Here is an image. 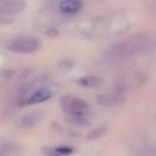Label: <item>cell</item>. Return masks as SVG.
I'll use <instances>...</instances> for the list:
<instances>
[{
  "instance_id": "1",
  "label": "cell",
  "mask_w": 156,
  "mask_h": 156,
  "mask_svg": "<svg viewBox=\"0 0 156 156\" xmlns=\"http://www.w3.org/2000/svg\"><path fill=\"white\" fill-rule=\"evenodd\" d=\"M40 46V42L34 37H25L14 40L8 44L7 48L14 53L30 54L36 51Z\"/></svg>"
},
{
  "instance_id": "2",
  "label": "cell",
  "mask_w": 156,
  "mask_h": 156,
  "mask_svg": "<svg viewBox=\"0 0 156 156\" xmlns=\"http://www.w3.org/2000/svg\"><path fill=\"white\" fill-rule=\"evenodd\" d=\"M27 6V3L23 0H0V15L19 13Z\"/></svg>"
},
{
  "instance_id": "3",
  "label": "cell",
  "mask_w": 156,
  "mask_h": 156,
  "mask_svg": "<svg viewBox=\"0 0 156 156\" xmlns=\"http://www.w3.org/2000/svg\"><path fill=\"white\" fill-rule=\"evenodd\" d=\"M42 116V112L39 111H33L27 113L16 121V126L22 129L32 128L40 122Z\"/></svg>"
},
{
  "instance_id": "4",
  "label": "cell",
  "mask_w": 156,
  "mask_h": 156,
  "mask_svg": "<svg viewBox=\"0 0 156 156\" xmlns=\"http://www.w3.org/2000/svg\"><path fill=\"white\" fill-rule=\"evenodd\" d=\"M88 109L87 103L80 98L73 97L69 106L64 112L66 115L84 116Z\"/></svg>"
},
{
  "instance_id": "5",
  "label": "cell",
  "mask_w": 156,
  "mask_h": 156,
  "mask_svg": "<svg viewBox=\"0 0 156 156\" xmlns=\"http://www.w3.org/2000/svg\"><path fill=\"white\" fill-rule=\"evenodd\" d=\"M52 92L46 88L40 89L26 100V105H33L45 101L52 96Z\"/></svg>"
},
{
  "instance_id": "6",
  "label": "cell",
  "mask_w": 156,
  "mask_h": 156,
  "mask_svg": "<svg viewBox=\"0 0 156 156\" xmlns=\"http://www.w3.org/2000/svg\"><path fill=\"white\" fill-rule=\"evenodd\" d=\"M60 10L65 13H77L81 9V4L78 0H66L59 5Z\"/></svg>"
},
{
  "instance_id": "7",
  "label": "cell",
  "mask_w": 156,
  "mask_h": 156,
  "mask_svg": "<svg viewBox=\"0 0 156 156\" xmlns=\"http://www.w3.org/2000/svg\"><path fill=\"white\" fill-rule=\"evenodd\" d=\"M103 80L97 76H89L82 77L78 79L76 82L80 86L83 87H96L102 83Z\"/></svg>"
},
{
  "instance_id": "8",
  "label": "cell",
  "mask_w": 156,
  "mask_h": 156,
  "mask_svg": "<svg viewBox=\"0 0 156 156\" xmlns=\"http://www.w3.org/2000/svg\"><path fill=\"white\" fill-rule=\"evenodd\" d=\"M65 120L68 123L78 127H89L91 125L90 121L84 116L66 115Z\"/></svg>"
},
{
  "instance_id": "9",
  "label": "cell",
  "mask_w": 156,
  "mask_h": 156,
  "mask_svg": "<svg viewBox=\"0 0 156 156\" xmlns=\"http://www.w3.org/2000/svg\"><path fill=\"white\" fill-rule=\"evenodd\" d=\"M106 132L107 129L105 127H100L95 128L86 135L85 139L90 141L95 140L103 136Z\"/></svg>"
},
{
  "instance_id": "10",
  "label": "cell",
  "mask_w": 156,
  "mask_h": 156,
  "mask_svg": "<svg viewBox=\"0 0 156 156\" xmlns=\"http://www.w3.org/2000/svg\"><path fill=\"white\" fill-rule=\"evenodd\" d=\"M97 102L100 105L104 106H110L114 105L111 94H99L96 98Z\"/></svg>"
},
{
  "instance_id": "11",
  "label": "cell",
  "mask_w": 156,
  "mask_h": 156,
  "mask_svg": "<svg viewBox=\"0 0 156 156\" xmlns=\"http://www.w3.org/2000/svg\"><path fill=\"white\" fill-rule=\"evenodd\" d=\"M73 97L74 96L71 94H67L63 95L59 99V104L64 112L69 107L70 101Z\"/></svg>"
},
{
  "instance_id": "12",
  "label": "cell",
  "mask_w": 156,
  "mask_h": 156,
  "mask_svg": "<svg viewBox=\"0 0 156 156\" xmlns=\"http://www.w3.org/2000/svg\"><path fill=\"white\" fill-rule=\"evenodd\" d=\"M42 153L45 156H64L56 150V148L51 146H44L41 148Z\"/></svg>"
},
{
  "instance_id": "13",
  "label": "cell",
  "mask_w": 156,
  "mask_h": 156,
  "mask_svg": "<svg viewBox=\"0 0 156 156\" xmlns=\"http://www.w3.org/2000/svg\"><path fill=\"white\" fill-rule=\"evenodd\" d=\"M57 66L58 68L60 70L67 71L73 68L74 65V63H72L71 61L64 60V61H61L58 62Z\"/></svg>"
},
{
  "instance_id": "14",
  "label": "cell",
  "mask_w": 156,
  "mask_h": 156,
  "mask_svg": "<svg viewBox=\"0 0 156 156\" xmlns=\"http://www.w3.org/2000/svg\"><path fill=\"white\" fill-rule=\"evenodd\" d=\"M57 152L62 155H69L74 152L73 148L67 147H59L56 148Z\"/></svg>"
},
{
  "instance_id": "15",
  "label": "cell",
  "mask_w": 156,
  "mask_h": 156,
  "mask_svg": "<svg viewBox=\"0 0 156 156\" xmlns=\"http://www.w3.org/2000/svg\"><path fill=\"white\" fill-rule=\"evenodd\" d=\"M45 34L50 37H55L58 35L59 32L58 30L55 28H49L45 31Z\"/></svg>"
},
{
  "instance_id": "16",
  "label": "cell",
  "mask_w": 156,
  "mask_h": 156,
  "mask_svg": "<svg viewBox=\"0 0 156 156\" xmlns=\"http://www.w3.org/2000/svg\"><path fill=\"white\" fill-rule=\"evenodd\" d=\"M51 127L54 129L55 131L58 133H63L64 132V129L60 124L55 122H52L51 123Z\"/></svg>"
},
{
  "instance_id": "17",
  "label": "cell",
  "mask_w": 156,
  "mask_h": 156,
  "mask_svg": "<svg viewBox=\"0 0 156 156\" xmlns=\"http://www.w3.org/2000/svg\"><path fill=\"white\" fill-rule=\"evenodd\" d=\"M16 72L12 70H7L4 71L3 75L6 78H11L13 77L15 75Z\"/></svg>"
},
{
  "instance_id": "18",
  "label": "cell",
  "mask_w": 156,
  "mask_h": 156,
  "mask_svg": "<svg viewBox=\"0 0 156 156\" xmlns=\"http://www.w3.org/2000/svg\"><path fill=\"white\" fill-rule=\"evenodd\" d=\"M69 134L70 136H73L75 137H79L81 136V134L80 133H78L75 131H72V130H69L68 131Z\"/></svg>"
},
{
  "instance_id": "19",
  "label": "cell",
  "mask_w": 156,
  "mask_h": 156,
  "mask_svg": "<svg viewBox=\"0 0 156 156\" xmlns=\"http://www.w3.org/2000/svg\"><path fill=\"white\" fill-rule=\"evenodd\" d=\"M0 156H5L4 154H3V153L2 152V150H1V149H0Z\"/></svg>"
},
{
  "instance_id": "20",
  "label": "cell",
  "mask_w": 156,
  "mask_h": 156,
  "mask_svg": "<svg viewBox=\"0 0 156 156\" xmlns=\"http://www.w3.org/2000/svg\"><path fill=\"white\" fill-rule=\"evenodd\" d=\"M96 1H100V0H96Z\"/></svg>"
}]
</instances>
